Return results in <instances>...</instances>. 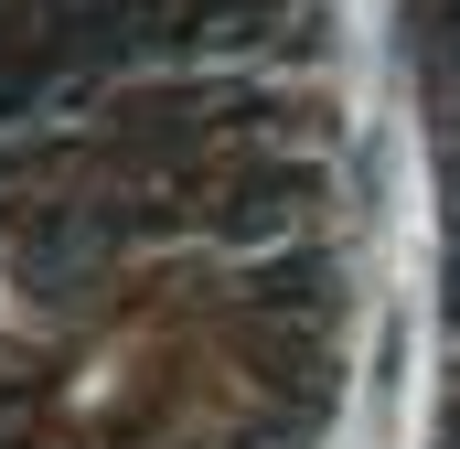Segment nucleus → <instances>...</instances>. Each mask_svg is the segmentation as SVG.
<instances>
[{"label": "nucleus", "instance_id": "3", "mask_svg": "<svg viewBox=\"0 0 460 449\" xmlns=\"http://www.w3.org/2000/svg\"><path fill=\"white\" fill-rule=\"evenodd\" d=\"M257 311H289L300 332L332 321V268L322 257H289V268H257Z\"/></svg>", "mask_w": 460, "mask_h": 449}, {"label": "nucleus", "instance_id": "6", "mask_svg": "<svg viewBox=\"0 0 460 449\" xmlns=\"http://www.w3.org/2000/svg\"><path fill=\"white\" fill-rule=\"evenodd\" d=\"M439 449H460V418H450V439H439Z\"/></svg>", "mask_w": 460, "mask_h": 449}, {"label": "nucleus", "instance_id": "5", "mask_svg": "<svg viewBox=\"0 0 460 449\" xmlns=\"http://www.w3.org/2000/svg\"><path fill=\"white\" fill-rule=\"evenodd\" d=\"M450 321H460V257H450Z\"/></svg>", "mask_w": 460, "mask_h": 449}, {"label": "nucleus", "instance_id": "4", "mask_svg": "<svg viewBox=\"0 0 460 449\" xmlns=\"http://www.w3.org/2000/svg\"><path fill=\"white\" fill-rule=\"evenodd\" d=\"M429 97L460 118V11H429Z\"/></svg>", "mask_w": 460, "mask_h": 449}, {"label": "nucleus", "instance_id": "7", "mask_svg": "<svg viewBox=\"0 0 460 449\" xmlns=\"http://www.w3.org/2000/svg\"><path fill=\"white\" fill-rule=\"evenodd\" d=\"M429 11H460V0H429Z\"/></svg>", "mask_w": 460, "mask_h": 449}, {"label": "nucleus", "instance_id": "1", "mask_svg": "<svg viewBox=\"0 0 460 449\" xmlns=\"http://www.w3.org/2000/svg\"><path fill=\"white\" fill-rule=\"evenodd\" d=\"M128 224L139 215H118V204H65V215H43L22 235V278H32V289H86L118 246H128Z\"/></svg>", "mask_w": 460, "mask_h": 449}, {"label": "nucleus", "instance_id": "2", "mask_svg": "<svg viewBox=\"0 0 460 449\" xmlns=\"http://www.w3.org/2000/svg\"><path fill=\"white\" fill-rule=\"evenodd\" d=\"M300 204H311V172H235L226 182V204H204V224L215 235H289L300 224Z\"/></svg>", "mask_w": 460, "mask_h": 449}]
</instances>
